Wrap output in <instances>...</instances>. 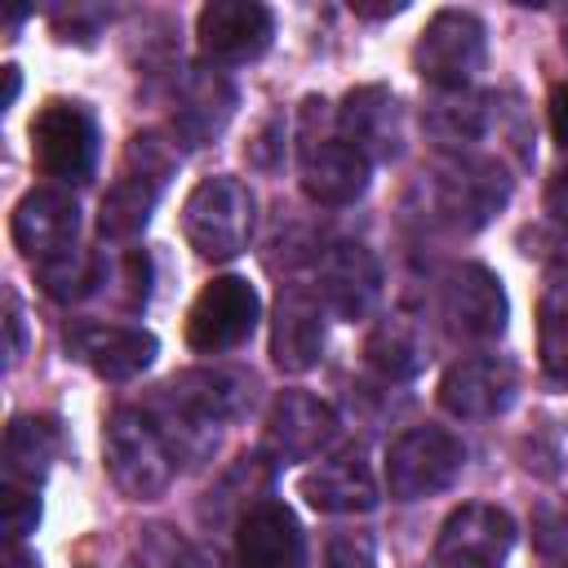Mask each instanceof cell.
<instances>
[{"label":"cell","mask_w":568,"mask_h":568,"mask_svg":"<svg viewBox=\"0 0 568 568\" xmlns=\"http://www.w3.org/2000/svg\"><path fill=\"white\" fill-rule=\"evenodd\" d=\"M9 231H13V244L22 257H31L36 266L80 248L75 244V231H80V209L67 191L58 186H36L27 191L18 204H13V217H9Z\"/></svg>","instance_id":"cell-15"},{"label":"cell","mask_w":568,"mask_h":568,"mask_svg":"<svg viewBox=\"0 0 568 568\" xmlns=\"http://www.w3.org/2000/svg\"><path fill=\"white\" fill-rule=\"evenodd\" d=\"M422 124H426V133H430L439 146H448V151H466L470 142L484 138L488 102L475 98V93H466V89H462V93H439V98L426 102Z\"/></svg>","instance_id":"cell-27"},{"label":"cell","mask_w":568,"mask_h":568,"mask_svg":"<svg viewBox=\"0 0 568 568\" xmlns=\"http://www.w3.org/2000/svg\"><path fill=\"white\" fill-rule=\"evenodd\" d=\"M36 275H40V284H44L49 297H58V302H84V297H93L106 284V262H102V253L71 248V253L36 266Z\"/></svg>","instance_id":"cell-28"},{"label":"cell","mask_w":568,"mask_h":568,"mask_svg":"<svg viewBox=\"0 0 568 568\" xmlns=\"http://www.w3.org/2000/svg\"><path fill=\"white\" fill-rule=\"evenodd\" d=\"M244 155H248L253 169H275L280 155H284V115H266L257 124V133H253V142H248Z\"/></svg>","instance_id":"cell-32"},{"label":"cell","mask_w":568,"mask_h":568,"mask_svg":"<svg viewBox=\"0 0 568 568\" xmlns=\"http://www.w3.org/2000/svg\"><path fill=\"white\" fill-rule=\"evenodd\" d=\"M324 106H328L324 98L302 102V120H297L302 191L324 209H342L368 191V160L337 133V115H328Z\"/></svg>","instance_id":"cell-2"},{"label":"cell","mask_w":568,"mask_h":568,"mask_svg":"<svg viewBox=\"0 0 568 568\" xmlns=\"http://www.w3.org/2000/svg\"><path fill=\"white\" fill-rule=\"evenodd\" d=\"M31 155L44 178L80 186L98 169V120L75 98H49L31 115Z\"/></svg>","instance_id":"cell-7"},{"label":"cell","mask_w":568,"mask_h":568,"mask_svg":"<svg viewBox=\"0 0 568 568\" xmlns=\"http://www.w3.org/2000/svg\"><path fill=\"white\" fill-rule=\"evenodd\" d=\"M231 111H235V89L222 75L200 71V75H191L182 84V102H178L173 129H178V138L186 146H204V142H213L226 129Z\"/></svg>","instance_id":"cell-25"},{"label":"cell","mask_w":568,"mask_h":568,"mask_svg":"<svg viewBox=\"0 0 568 568\" xmlns=\"http://www.w3.org/2000/svg\"><path fill=\"white\" fill-rule=\"evenodd\" d=\"M537 355L541 373L555 386H568V262H555V275L537 306Z\"/></svg>","instance_id":"cell-26"},{"label":"cell","mask_w":568,"mask_h":568,"mask_svg":"<svg viewBox=\"0 0 568 568\" xmlns=\"http://www.w3.org/2000/svg\"><path fill=\"white\" fill-rule=\"evenodd\" d=\"M510 546H515V519L493 501H466L439 524L435 564L439 568H501Z\"/></svg>","instance_id":"cell-11"},{"label":"cell","mask_w":568,"mask_h":568,"mask_svg":"<svg viewBox=\"0 0 568 568\" xmlns=\"http://www.w3.org/2000/svg\"><path fill=\"white\" fill-rule=\"evenodd\" d=\"M488 58V40H484V22L470 9H439L417 44H413V67L426 84H435L439 93H462L479 67Z\"/></svg>","instance_id":"cell-9"},{"label":"cell","mask_w":568,"mask_h":568,"mask_svg":"<svg viewBox=\"0 0 568 568\" xmlns=\"http://www.w3.org/2000/svg\"><path fill=\"white\" fill-rule=\"evenodd\" d=\"M337 133L373 164V160H395L404 146V124H399V102L386 84H359L342 98L337 106Z\"/></svg>","instance_id":"cell-18"},{"label":"cell","mask_w":568,"mask_h":568,"mask_svg":"<svg viewBox=\"0 0 568 568\" xmlns=\"http://www.w3.org/2000/svg\"><path fill=\"white\" fill-rule=\"evenodd\" d=\"M235 559L240 568H297L302 564V528L284 501H253L235 524Z\"/></svg>","instance_id":"cell-19"},{"label":"cell","mask_w":568,"mask_h":568,"mask_svg":"<svg viewBox=\"0 0 568 568\" xmlns=\"http://www.w3.org/2000/svg\"><path fill=\"white\" fill-rule=\"evenodd\" d=\"M439 315L448 324L453 337L462 342H493L506 333V288L501 280L479 266V262H462L457 271H448L444 288H439Z\"/></svg>","instance_id":"cell-12"},{"label":"cell","mask_w":568,"mask_h":568,"mask_svg":"<svg viewBox=\"0 0 568 568\" xmlns=\"http://www.w3.org/2000/svg\"><path fill=\"white\" fill-rule=\"evenodd\" d=\"M337 435V417L311 390H280L266 413V453L275 462H311Z\"/></svg>","instance_id":"cell-17"},{"label":"cell","mask_w":568,"mask_h":568,"mask_svg":"<svg viewBox=\"0 0 568 568\" xmlns=\"http://www.w3.org/2000/svg\"><path fill=\"white\" fill-rule=\"evenodd\" d=\"M253 399V377L226 373V368H186L160 386V426H182L178 448H204L213 444L217 426L240 417Z\"/></svg>","instance_id":"cell-3"},{"label":"cell","mask_w":568,"mask_h":568,"mask_svg":"<svg viewBox=\"0 0 568 568\" xmlns=\"http://www.w3.org/2000/svg\"><path fill=\"white\" fill-rule=\"evenodd\" d=\"M182 235L209 262H231L253 235V191L240 178H204L182 204Z\"/></svg>","instance_id":"cell-6"},{"label":"cell","mask_w":568,"mask_h":568,"mask_svg":"<svg viewBox=\"0 0 568 568\" xmlns=\"http://www.w3.org/2000/svg\"><path fill=\"white\" fill-rule=\"evenodd\" d=\"M257 315H262V302L248 280L240 275L209 280L186 311V342L200 355H226L253 337Z\"/></svg>","instance_id":"cell-10"},{"label":"cell","mask_w":568,"mask_h":568,"mask_svg":"<svg viewBox=\"0 0 568 568\" xmlns=\"http://www.w3.org/2000/svg\"><path fill=\"white\" fill-rule=\"evenodd\" d=\"M515 390H519V368L506 355H470L439 377V404L462 422H484L506 413Z\"/></svg>","instance_id":"cell-14"},{"label":"cell","mask_w":568,"mask_h":568,"mask_svg":"<svg viewBox=\"0 0 568 568\" xmlns=\"http://www.w3.org/2000/svg\"><path fill=\"white\" fill-rule=\"evenodd\" d=\"M18 355H22V306L9 293V359H18Z\"/></svg>","instance_id":"cell-35"},{"label":"cell","mask_w":568,"mask_h":568,"mask_svg":"<svg viewBox=\"0 0 568 568\" xmlns=\"http://www.w3.org/2000/svg\"><path fill=\"white\" fill-rule=\"evenodd\" d=\"M324 568H377V546H373V537L359 532V528L333 532L328 546H324Z\"/></svg>","instance_id":"cell-30"},{"label":"cell","mask_w":568,"mask_h":568,"mask_svg":"<svg viewBox=\"0 0 568 568\" xmlns=\"http://www.w3.org/2000/svg\"><path fill=\"white\" fill-rule=\"evenodd\" d=\"M550 133L559 146H568V80L555 84V93H550Z\"/></svg>","instance_id":"cell-34"},{"label":"cell","mask_w":568,"mask_h":568,"mask_svg":"<svg viewBox=\"0 0 568 568\" xmlns=\"http://www.w3.org/2000/svg\"><path fill=\"white\" fill-rule=\"evenodd\" d=\"M466 470V444L444 426H413L386 448V493L395 501H422L457 484Z\"/></svg>","instance_id":"cell-8"},{"label":"cell","mask_w":568,"mask_h":568,"mask_svg":"<svg viewBox=\"0 0 568 568\" xmlns=\"http://www.w3.org/2000/svg\"><path fill=\"white\" fill-rule=\"evenodd\" d=\"M173 169H178V151L160 133H133L124 155H120V173H115V182L102 195L98 231L106 240L138 235L151 222V213H155Z\"/></svg>","instance_id":"cell-4"},{"label":"cell","mask_w":568,"mask_h":568,"mask_svg":"<svg viewBox=\"0 0 568 568\" xmlns=\"http://www.w3.org/2000/svg\"><path fill=\"white\" fill-rule=\"evenodd\" d=\"M36 524H40V497H36V488L4 484V532H9V541L27 537Z\"/></svg>","instance_id":"cell-31"},{"label":"cell","mask_w":568,"mask_h":568,"mask_svg":"<svg viewBox=\"0 0 568 568\" xmlns=\"http://www.w3.org/2000/svg\"><path fill=\"white\" fill-rule=\"evenodd\" d=\"M302 497L324 510V515H355V510H373L377 506V479L373 466L359 448H346L328 462H320L306 479H302Z\"/></svg>","instance_id":"cell-21"},{"label":"cell","mask_w":568,"mask_h":568,"mask_svg":"<svg viewBox=\"0 0 568 568\" xmlns=\"http://www.w3.org/2000/svg\"><path fill=\"white\" fill-rule=\"evenodd\" d=\"M62 448V430L53 417H36V413H22L4 426V448H0V462H4V484H27L36 488L53 457Z\"/></svg>","instance_id":"cell-23"},{"label":"cell","mask_w":568,"mask_h":568,"mask_svg":"<svg viewBox=\"0 0 568 568\" xmlns=\"http://www.w3.org/2000/svg\"><path fill=\"white\" fill-rule=\"evenodd\" d=\"M102 457L115 479V488L133 501H151L173 484L178 453L160 422H151L142 408H115L102 430Z\"/></svg>","instance_id":"cell-5"},{"label":"cell","mask_w":568,"mask_h":568,"mask_svg":"<svg viewBox=\"0 0 568 568\" xmlns=\"http://www.w3.org/2000/svg\"><path fill=\"white\" fill-rule=\"evenodd\" d=\"M133 555H138L142 568H204V559L195 555V546L182 541L164 524H146L142 537H138V546H133Z\"/></svg>","instance_id":"cell-29"},{"label":"cell","mask_w":568,"mask_h":568,"mask_svg":"<svg viewBox=\"0 0 568 568\" xmlns=\"http://www.w3.org/2000/svg\"><path fill=\"white\" fill-rule=\"evenodd\" d=\"M355 9V18H395V13H404V0L399 4H351Z\"/></svg>","instance_id":"cell-36"},{"label":"cell","mask_w":568,"mask_h":568,"mask_svg":"<svg viewBox=\"0 0 568 568\" xmlns=\"http://www.w3.org/2000/svg\"><path fill=\"white\" fill-rule=\"evenodd\" d=\"M67 351H71L84 368H93L98 377H106V382H129V377H138V373L155 359L160 342H155V333L133 328V324L71 320V324H67Z\"/></svg>","instance_id":"cell-16"},{"label":"cell","mask_w":568,"mask_h":568,"mask_svg":"<svg viewBox=\"0 0 568 568\" xmlns=\"http://www.w3.org/2000/svg\"><path fill=\"white\" fill-rule=\"evenodd\" d=\"M422 213L448 231H479L510 195V178L497 160L448 151L417 178Z\"/></svg>","instance_id":"cell-1"},{"label":"cell","mask_w":568,"mask_h":568,"mask_svg":"<svg viewBox=\"0 0 568 568\" xmlns=\"http://www.w3.org/2000/svg\"><path fill=\"white\" fill-rule=\"evenodd\" d=\"M4 80H9V89H4V106H13V98H18V67H4Z\"/></svg>","instance_id":"cell-37"},{"label":"cell","mask_w":568,"mask_h":568,"mask_svg":"<svg viewBox=\"0 0 568 568\" xmlns=\"http://www.w3.org/2000/svg\"><path fill=\"white\" fill-rule=\"evenodd\" d=\"M364 359L368 368H377L386 382H408L426 368L430 359V342L422 333V324L413 315H386L368 328L364 337Z\"/></svg>","instance_id":"cell-24"},{"label":"cell","mask_w":568,"mask_h":568,"mask_svg":"<svg viewBox=\"0 0 568 568\" xmlns=\"http://www.w3.org/2000/svg\"><path fill=\"white\" fill-rule=\"evenodd\" d=\"M546 209H550L555 226L568 235V169H559V173L550 178V186H546Z\"/></svg>","instance_id":"cell-33"},{"label":"cell","mask_w":568,"mask_h":568,"mask_svg":"<svg viewBox=\"0 0 568 568\" xmlns=\"http://www.w3.org/2000/svg\"><path fill=\"white\" fill-rule=\"evenodd\" d=\"M195 36H200V53L209 62L240 67V62H253L271 49L275 13L257 0H213L200 9Z\"/></svg>","instance_id":"cell-13"},{"label":"cell","mask_w":568,"mask_h":568,"mask_svg":"<svg viewBox=\"0 0 568 568\" xmlns=\"http://www.w3.org/2000/svg\"><path fill=\"white\" fill-rule=\"evenodd\" d=\"M320 293L337 315H346V320L364 315L382 293L377 257L364 244H333L320 257Z\"/></svg>","instance_id":"cell-22"},{"label":"cell","mask_w":568,"mask_h":568,"mask_svg":"<svg viewBox=\"0 0 568 568\" xmlns=\"http://www.w3.org/2000/svg\"><path fill=\"white\" fill-rule=\"evenodd\" d=\"M324 351V302L320 293L306 288H284L275 302L271 320V355L284 373H306L315 368Z\"/></svg>","instance_id":"cell-20"}]
</instances>
